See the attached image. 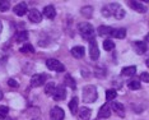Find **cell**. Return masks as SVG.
Returning <instances> with one entry per match:
<instances>
[{
  "instance_id": "1",
  "label": "cell",
  "mask_w": 149,
  "mask_h": 120,
  "mask_svg": "<svg viewBox=\"0 0 149 120\" xmlns=\"http://www.w3.org/2000/svg\"><path fill=\"white\" fill-rule=\"evenodd\" d=\"M97 88L96 86H86L83 88V92H82V97H83V101L87 102V104H91V102H94L97 100Z\"/></svg>"
},
{
  "instance_id": "2",
  "label": "cell",
  "mask_w": 149,
  "mask_h": 120,
  "mask_svg": "<svg viewBox=\"0 0 149 120\" xmlns=\"http://www.w3.org/2000/svg\"><path fill=\"white\" fill-rule=\"evenodd\" d=\"M78 29H79V33L82 35L86 40H92L93 39V32H94V29H93V27L92 25H89V23H87V22H84V23H80L79 27H78Z\"/></svg>"
},
{
  "instance_id": "3",
  "label": "cell",
  "mask_w": 149,
  "mask_h": 120,
  "mask_svg": "<svg viewBox=\"0 0 149 120\" xmlns=\"http://www.w3.org/2000/svg\"><path fill=\"white\" fill-rule=\"evenodd\" d=\"M108 10H110L111 15H113L116 19H123L125 17V10L121 8V5L118 3H112V4H108Z\"/></svg>"
},
{
  "instance_id": "4",
  "label": "cell",
  "mask_w": 149,
  "mask_h": 120,
  "mask_svg": "<svg viewBox=\"0 0 149 120\" xmlns=\"http://www.w3.org/2000/svg\"><path fill=\"white\" fill-rule=\"evenodd\" d=\"M46 67L49 68L50 70H54V72H57V73H60V72H64L65 70V67L60 63L59 60L56 59H47L46 60Z\"/></svg>"
},
{
  "instance_id": "5",
  "label": "cell",
  "mask_w": 149,
  "mask_h": 120,
  "mask_svg": "<svg viewBox=\"0 0 149 120\" xmlns=\"http://www.w3.org/2000/svg\"><path fill=\"white\" fill-rule=\"evenodd\" d=\"M64 118H65V112L61 107L55 106L51 109V111H50V119L51 120H64Z\"/></svg>"
},
{
  "instance_id": "6",
  "label": "cell",
  "mask_w": 149,
  "mask_h": 120,
  "mask_svg": "<svg viewBox=\"0 0 149 120\" xmlns=\"http://www.w3.org/2000/svg\"><path fill=\"white\" fill-rule=\"evenodd\" d=\"M47 75L46 74H35L31 77V86L32 87H40L46 82Z\"/></svg>"
},
{
  "instance_id": "7",
  "label": "cell",
  "mask_w": 149,
  "mask_h": 120,
  "mask_svg": "<svg viewBox=\"0 0 149 120\" xmlns=\"http://www.w3.org/2000/svg\"><path fill=\"white\" fill-rule=\"evenodd\" d=\"M89 55H91V59L92 60H97L98 58H100V50H98L97 42L94 39L89 41Z\"/></svg>"
},
{
  "instance_id": "8",
  "label": "cell",
  "mask_w": 149,
  "mask_h": 120,
  "mask_svg": "<svg viewBox=\"0 0 149 120\" xmlns=\"http://www.w3.org/2000/svg\"><path fill=\"white\" fill-rule=\"evenodd\" d=\"M54 100L55 101H61V100H65L66 97V90L64 86H59V87L55 88V92L52 95Z\"/></svg>"
},
{
  "instance_id": "9",
  "label": "cell",
  "mask_w": 149,
  "mask_h": 120,
  "mask_svg": "<svg viewBox=\"0 0 149 120\" xmlns=\"http://www.w3.org/2000/svg\"><path fill=\"white\" fill-rule=\"evenodd\" d=\"M111 115V106L108 104H104L101 106L100 111H98V118L100 119H108Z\"/></svg>"
},
{
  "instance_id": "10",
  "label": "cell",
  "mask_w": 149,
  "mask_h": 120,
  "mask_svg": "<svg viewBox=\"0 0 149 120\" xmlns=\"http://www.w3.org/2000/svg\"><path fill=\"white\" fill-rule=\"evenodd\" d=\"M28 18L33 23H40L42 20V15H41V13H40L37 9H31L28 12Z\"/></svg>"
},
{
  "instance_id": "11",
  "label": "cell",
  "mask_w": 149,
  "mask_h": 120,
  "mask_svg": "<svg viewBox=\"0 0 149 120\" xmlns=\"http://www.w3.org/2000/svg\"><path fill=\"white\" fill-rule=\"evenodd\" d=\"M133 47H134L135 53L139 54V55H141V54H144L147 51V45H145V42H143V41H135L133 44Z\"/></svg>"
},
{
  "instance_id": "12",
  "label": "cell",
  "mask_w": 149,
  "mask_h": 120,
  "mask_svg": "<svg viewBox=\"0 0 149 120\" xmlns=\"http://www.w3.org/2000/svg\"><path fill=\"white\" fill-rule=\"evenodd\" d=\"M130 6H131V9L136 10L139 13H145L148 9L147 5H144L141 1H130Z\"/></svg>"
},
{
  "instance_id": "13",
  "label": "cell",
  "mask_w": 149,
  "mask_h": 120,
  "mask_svg": "<svg viewBox=\"0 0 149 120\" xmlns=\"http://www.w3.org/2000/svg\"><path fill=\"white\" fill-rule=\"evenodd\" d=\"M43 15H46V18L49 19H54L56 17V10L52 5H47L43 8Z\"/></svg>"
},
{
  "instance_id": "14",
  "label": "cell",
  "mask_w": 149,
  "mask_h": 120,
  "mask_svg": "<svg viewBox=\"0 0 149 120\" xmlns=\"http://www.w3.org/2000/svg\"><path fill=\"white\" fill-rule=\"evenodd\" d=\"M111 107H112V110L116 112L118 116H124L125 115V109H124V105L120 104V102H112V105H111Z\"/></svg>"
},
{
  "instance_id": "15",
  "label": "cell",
  "mask_w": 149,
  "mask_h": 120,
  "mask_svg": "<svg viewBox=\"0 0 149 120\" xmlns=\"http://www.w3.org/2000/svg\"><path fill=\"white\" fill-rule=\"evenodd\" d=\"M14 13L17 15H24L27 13V4L26 3H18L15 6H14Z\"/></svg>"
},
{
  "instance_id": "16",
  "label": "cell",
  "mask_w": 149,
  "mask_h": 120,
  "mask_svg": "<svg viewBox=\"0 0 149 120\" xmlns=\"http://www.w3.org/2000/svg\"><path fill=\"white\" fill-rule=\"evenodd\" d=\"M135 73H136V67H135V65L125 67L124 69L121 70V75H124V77H133Z\"/></svg>"
},
{
  "instance_id": "17",
  "label": "cell",
  "mask_w": 149,
  "mask_h": 120,
  "mask_svg": "<svg viewBox=\"0 0 149 120\" xmlns=\"http://www.w3.org/2000/svg\"><path fill=\"white\" fill-rule=\"evenodd\" d=\"M72 54L74 58H77V59H80V58L84 56V54H86V50H84L83 46H75L72 49Z\"/></svg>"
},
{
  "instance_id": "18",
  "label": "cell",
  "mask_w": 149,
  "mask_h": 120,
  "mask_svg": "<svg viewBox=\"0 0 149 120\" xmlns=\"http://www.w3.org/2000/svg\"><path fill=\"white\" fill-rule=\"evenodd\" d=\"M78 104H79L78 97H73L72 101L69 102V110H70L72 114H77V112H78Z\"/></svg>"
},
{
  "instance_id": "19",
  "label": "cell",
  "mask_w": 149,
  "mask_h": 120,
  "mask_svg": "<svg viewBox=\"0 0 149 120\" xmlns=\"http://www.w3.org/2000/svg\"><path fill=\"white\" fill-rule=\"evenodd\" d=\"M98 35L100 36H108V35H112V28L108 26H100L98 28Z\"/></svg>"
},
{
  "instance_id": "20",
  "label": "cell",
  "mask_w": 149,
  "mask_h": 120,
  "mask_svg": "<svg viewBox=\"0 0 149 120\" xmlns=\"http://www.w3.org/2000/svg\"><path fill=\"white\" fill-rule=\"evenodd\" d=\"M91 115H92V110H91V109H88V107H82L80 109V112H79L80 119L88 120L91 118Z\"/></svg>"
},
{
  "instance_id": "21",
  "label": "cell",
  "mask_w": 149,
  "mask_h": 120,
  "mask_svg": "<svg viewBox=\"0 0 149 120\" xmlns=\"http://www.w3.org/2000/svg\"><path fill=\"white\" fill-rule=\"evenodd\" d=\"M112 36L116 37V39H125V37H126V29L125 28L112 29Z\"/></svg>"
},
{
  "instance_id": "22",
  "label": "cell",
  "mask_w": 149,
  "mask_h": 120,
  "mask_svg": "<svg viewBox=\"0 0 149 120\" xmlns=\"http://www.w3.org/2000/svg\"><path fill=\"white\" fill-rule=\"evenodd\" d=\"M80 13L86 17V18H91L93 14V8L91 5H86V6H83L82 9H80Z\"/></svg>"
},
{
  "instance_id": "23",
  "label": "cell",
  "mask_w": 149,
  "mask_h": 120,
  "mask_svg": "<svg viewBox=\"0 0 149 120\" xmlns=\"http://www.w3.org/2000/svg\"><path fill=\"white\" fill-rule=\"evenodd\" d=\"M55 88H56L55 83H54V82H49V83H46V87H45V93H46V95H49V96L54 95V92H55Z\"/></svg>"
},
{
  "instance_id": "24",
  "label": "cell",
  "mask_w": 149,
  "mask_h": 120,
  "mask_svg": "<svg viewBox=\"0 0 149 120\" xmlns=\"http://www.w3.org/2000/svg\"><path fill=\"white\" fill-rule=\"evenodd\" d=\"M17 41L18 42H24V41L28 40V32L27 31H22V32H18L17 33Z\"/></svg>"
},
{
  "instance_id": "25",
  "label": "cell",
  "mask_w": 149,
  "mask_h": 120,
  "mask_svg": "<svg viewBox=\"0 0 149 120\" xmlns=\"http://www.w3.org/2000/svg\"><path fill=\"white\" fill-rule=\"evenodd\" d=\"M65 84H68L69 87H72L73 90H75V88H77V83H75V81L73 79L72 75H70V74H66V75H65Z\"/></svg>"
},
{
  "instance_id": "26",
  "label": "cell",
  "mask_w": 149,
  "mask_h": 120,
  "mask_svg": "<svg viewBox=\"0 0 149 120\" xmlns=\"http://www.w3.org/2000/svg\"><path fill=\"white\" fill-rule=\"evenodd\" d=\"M116 96H117V92H116V90H107V92H106V98H107V101H112V100H115L116 98Z\"/></svg>"
},
{
  "instance_id": "27",
  "label": "cell",
  "mask_w": 149,
  "mask_h": 120,
  "mask_svg": "<svg viewBox=\"0 0 149 120\" xmlns=\"http://www.w3.org/2000/svg\"><path fill=\"white\" fill-rule=\"evenodd\" d=\"M113 47H115V44H113L112 40H104V42H103V49L104 50L111 51V50H113Z\"/></svg>"
},
{
  "instance_id": "28",
  "label": "cell",
  "mask_w": 149,
  "mask_h": 120,
  "mask_svg": "<svg viewBox=\"0 0 149 120\" xmlns=\"http://www.w3.org/2000/svg\"><path fill=\"white\" fill-rule=\"evenodd\" d=\"M9 8H10V1H6V0L0 1V12H6Z\"/></svg>"
},
{
  "instance_id": "29",
  "label": "cell",
  "mask_w": 149,
  "mask_h": 120,
  "mask_svg": "<svg viewBox=\"0 0 149 120\" xmlns=\"http://www.w3.org/2000/svg\"><path fill=\"white\" fill-rule=\"evenodd\" d=\"M127 86H129V88H130V90L136 91V90L140 88V82H138V81H130L127 83Z\"/></svg>"
},
{
  "instance_id": "30",
  "label": "cell",
  "mask_w": 149,
  "mask_h": 120,
  "mask_svg": "<svg viewBox=\"0 0 149 120\" xmlns=\"http://www.w3.org/2000/svg\"><path fill=\"white\" fill-rule=\"evenodd\" d=\"M9 112L8 106H0V119H5Z\"/></svg>"
},
{
  "instance_id": "31",
  "label": "cell",
  "mask_w": 149,
  "mask_h": 120,
  "mask_svg": "<svg viewBox=\"0 0 149 120\" xmlns=\"http://www.w3.org/2000/svg\"><path fill=\"white\" fill-rule=\"evenodd\" d=\"M21 53H35V49H33V46L32 45H24V46H22L21 47Z\"/></svg>"
},
{
  "instance_id": "32",
  "label": "cell",
  "mask_w": 149,
  "mask_h": 120,
  "mask_svg": "<svg viewBox=\"0 0 149 120\" xmlns=\"http://www.w3.org/2000/svg\"><path fill=\"white\" fill-rule=\"evenodd\" d=\"M101 13H102V15L103 17H106V18H108V17L111 15V13H110V10H108V6H103L102 10H101Z\"/></svg>"
},
{
  "instance_id": "33",
  "label": "cell",
  "mask_w": 149,
  "mask_h": 120,
  "mask_svg": "<svg viewBox=\"0 0 149 120\" xmlns=\"http://www.w3.org/2000/svg\"><path fill=\"white\" fill-rule=\"evenodd\" d=\"M140 79L143 82H147V83H149V73H147V72H144V73L140 74Z\"/></svg>"
},
{
  "instance_id": "34",
  "label": "cell",
  "mask_w": 149,
  "mask_h": 120,
  "mask_svg": "<svg viewBox=\"0 0 149 120\" xmlns=\"http://www.w3.org/2000/svg\"><path fill=\"white\" fill-rule=\"evenodd\" d=\"M8 84L10 86V87H13V88H17V87H18V82L14 81L13 78H10V79H8Z\"/></svg>"
},
{
  "instance_id": "35",
  "label": "cell",
  "mask_w": 149,
  "mask_h": 120,
  "mask_svg": "<svg viewBox=\"0 0 149 120\" xmlns=\"http://www.w3.org/2000/svg\"><path fill=\"white\" fill-rule=\"evenodd\" d=\"M1 31H3V23H1V20H0V33H1Z\"/></svg>"
},
{
  "instance_id": "36",
  "label": "cell",
  "mask_w": 149,
  "mask_h": 120,
  "mask_svg": "<svg viewBox=\"0 0 149 120\" xmlns=\"http://www.w3.org/2000/svg\"><path fill=\"white\" fill-rule=\"evenodd\" d=\"M3 98V92H1V90H0V100Z\"/></svg>"
},
{
  "instance_id": "37",
  "label": "cell",
  "mask_w": 149,
  "mask_h": 120,
  "mask_svg": "<svg viewBox=\"0 0 149 120\" xmlns=\"http://www.w3.org/2000/svg\"><path fill=\"white\" fill-rule=\"evenodd\" d=\"M147 41H148V42H149V33H148V35H147Z\"/></svg>"
},
{
  "instance_id": "38",
  "label": "cell",
  "mask_w": 149,
  "mask_h": 120,
  "mask_svg": "<svg viewBox=\"0 0 149 120\" xmlns=\"http://www.w3.org/2000/svg\"><path fill=\"white\" fill-rule=\"evenodd\" d=\"M145 63H147V65H148V67H149V59H148L147 61H145Z\"/></svg>"
},
{
  "instance_id": "39",
  "label": "cell",
  "mask_w": 149,
  "mask_h": 120,
  "mask_svg": "<svg viewBox=\"0 0 149 120\" xmlns=\"http://www.w3.org/2000/svg\"><path fill=\"white\" fill-rule=\"evenodd\" d=\"M33 120H40V119H38V118H36V119H33Z\"/></svg>"
}]
</instances>
